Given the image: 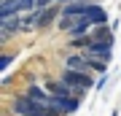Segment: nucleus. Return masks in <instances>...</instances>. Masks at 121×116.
<instances>
[{
    "mask_svg": "<svg viewBox=\"0 0 121 116\" xmlns=\"http://www.w3.org/2000/svg\"><path fill=\"white\" fill-rule=\"evenodd\" d=\"M59 16V8L56 5H48V8H38V30H46L51 22Z\"/></svg>",
    "mask_w": 121,
    "mask_h": 116,
    "instance_id": "nucleus-6",
    "label": "nucleus"
},
{
    "mask_svg": "<svg viewBox=\"0 0 121 116\" xmlns=\"http://www.w3.org/2000/svg\"><path fill=\"white\" fill-rule=\"evenodd\" d=\"M65 68H73V70H83V73H89V68H91V62H89V57L86 54H70L67 60H65Z\"/></svg>",
    "mask_w": 121,
    "mask_h": 116,
    "instance_id": "nucleus-7",
    "label": "nucleus"
},
{
    "mask_svg": "<svg viewBox=\"0 0 121 116\" xmlns=\"http://www.w3.org/2000/svg\"><path fill=\"white\" fill-rule=\"evenodd\" d=\"M51 108H56L62 116H73L78 108H81V97H54L51 95Z\"/></svg>",
    "mask_w": 121,
    "mask_h": 116,
    "instance_id": "nucleus-4",
    "label": "nucleus"
},
{
    "mask_svg": "<svg viewBox=\"0 0 121 116\" xmlns=\"http://www.w3.org/2000/svg\"><path fill=\"white\" fill-rule=\"evenodd\" d=\"M91 38H94V41H113V32L105 24H97V30L91 32Z\"/></svg>",
    "mask_w": 121,
    "mask_h": 116,
    "instance_id": "nucleus-11",
    "label": "nucleus"
},
{
    "mask_svg": "<svg viewBox=\"0 0 121 116\" xmlns=\"http://www.w3.org/2000/svg\"><path fill=\"white\" fill-rule=\"evenodd\" d=\"M24 95L30 97V100H35V103H40V105H48V103H51V97H48V92L43 89V86H38V84H32L30 89L24 92Z\"/></svg>",
    "mask_w": 121,
    "mask_h": 116,
    "instance_id": "nucleus-8",
    "label": "nucleus"
},
{
    "mask_svg": "<svg viewBox=\"0 0 121 116\" xmlns=\"http://www.w3.org/2000/svg\"><path fill=\"white\" fill-rule=\"evenodd\" d=\"M89 62H91V68H94L97 73H105V70H108V62H105V60H97V57H89Z\"/></svg>",
    "mask_w": 121,
    "mask_h": 116,
    "instance_id": "nucleus-12",
    "label": "nucleus"
},
{
    "mask_svg": "<svg viewBox=\"0 0 121 116\" xmlns=\"http://www.w3.org/2000/svg\"><path fill=\"white\" fill-rule=\"evenodd\" d=\"M62 81L70 84V86L75 89V97H83V95L91 89V78H89V73H83V70L65 68V70H62Z\"/></svg>",
    "mask_w": 121,
    "mask_h": 116,
    "instance_id": "nucleus-2",
    "label": "nucleus"
},
{
    "mask_svg": "<svg viewBox=\"0 0 121 116\" xmlns=\"http://www.w3.org/2000/svg\"><path fill=\"white\" fill-rule=\"evenodd\" d=\"M56 0H35V8H48V5H54Z\"/></svg>",
    "mask_w": 121,
    "mask_h": 116,
    "instance_id": "nucleus-14",
    "label": "nucleus"
},
{
    "mask_svg": "<svg viewBox=\"0 0 121 116\" xmlns=\"http://www.w3.org/2000/svg\"><path fill=\"white\" fill-rule=\"evenodd\" d=\"M86 19H89L91 24L97 27V24H105V22H108V14L99 8L97 3H91V5H89V11H86Z\"/></svg>",
    "mask_w": 121,
    "mask_h": 116,
    "instance_id": "nucleus-9",
    "label": "nucleus"
},
{
    "mask_svg": "<svg viewBox=\"0 0 121 116\" xmlns=\"http://www.w3.org/2000/svg\"><path fill=\"white\" fill-rule=\"evenodd\" d=\"M113 41H91L86 49H83V54L86 57H97V60H105V62H110V57H113Z\"/></svg>",
    "mask_w": 121,
    "mask_h": 116,
    "instance_id": "nucleus-3",
    "label": "nucleus"
},
{
    "mask_svg": "<svg viewBox=\"0 0 121 116\" xmlns=\"http://www.w3.org/2000/svg\"><path fill=\"white\" fill-rule=\"evenodd\" d=\"M46 89L51 92L54 97H75V89H73L70 84H65L62 78H59V81H48V84H46Z\"/></svg>",
    "mask_w": 121,
    "mask_h": 116,
    "instance_id": "nucleus-5",
    "label": "nucleus"
},
{
    "mask_svg": "<svg viewBox=\"0 0 121 116\" xmlns=\"http://www.w3.org/2000/svg\"><path fill=\"white\" fill-rule=\"evenodd\" d=\"M11 62H13V54H3V60H0V70H8Z\"/></svg>",
    "mask_w": 121,
    "mask_h": 116,
    "instance_id": "nucleus-13",
    "label": "nucleus"
},
{
    "mask_svg": "<svg viewBox=\"0 0 121 116\" xmlns=\"http://www.w3.org/2000/svg\"><path fill=\"white\" fill-rule=\"evenodd\" d=\"M91 27H94V24H91L86 16H81V19L75 22V27H73V30H67V35H70V38H78V35H89V30H91Z\"/></svg>",
    "mask_w": 121,
    "mask_h": 116,
    "instance_id": "nucleus-10",
    "label": "nucleus"
},
{
    "mask_svg": "<svg viewBox=\"0 0 121 116\" xmlns=\"http://www.w3.org/2000/svg\"><path fill=\"white\" fill-rule=\"evenodd\" d=\"M11 111H13V116H62L56 108L40 105V103H35V100H30L27 95H16L13 97Z\"/></svg>",
    "mask_w": 121,
    "mask_h": 116,
    "instance_id": "nucleus-1",
    "label": "nucleus"
},
{
    "mask_svg": "<svg viewBox=\"0 0 121 116\" xmlns=\"http://www.w3.org/2000/svg\"><path fill=\"white\" fill-rule=\"evenodd\" d=\"M110 116H118V111H113V113H110Z\"/></svg>",
    "mask_w": 121,
    "mask_h": 116,
    "instance_id": "nucleus-15",
    "label": "nucleus"
}]
</instances>
